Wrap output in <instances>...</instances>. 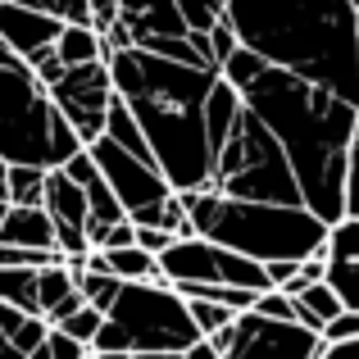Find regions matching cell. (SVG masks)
<instances>
[{
    "label": "cell",
    "mask_w": 359,
    "mask_h": 359,
    "mask_svg": "<svg viewBox=\"0 0 359 359\" xmlns=\"http://www.w3.org/2000/svg\"><path fill=\"white\" fill-rule=\"evenodd\" d=\"M82 355H87V351H78V346H73V341H64L60 332H50L41 351H36V355H27V359H82Z\"/></svg>",
    "instance_id": "obj_33"
},
{
    "label": "cell",
    "mask_w": 359,
    "mask_h": 359,
    "mask_svg": "<svg viewBox=\"0 0 359 359\" xmlns=\"http://www.w3.org/2000/svg\"><path fill=\"white\" fill-rule=\"evenodd\" d=\"M187 314H191L196 332H201V341H210V337H219L223 327H232L241 314H232V309L214 305V300H187Z\"/></svg>",
    "instance_id": "obj_26"
},
{
    "label": "cell",
    "mask_w": 359,
    "mask_h": 359,
    "mask_svg": "<svg viewBox=\"0 0 359 359\" xmlns=\"http://www.w3.org/2000/svg\"><path fill=\"white\" fill-rule=\"evenodd\" d=\"M82 155L73 128L55 114L50 91L27 73V64L0 69V159L9 168L55 173Z\"/></svg>",
    "instance_id": "obj_5"
},
{
    "label": "cell",
    "mask_w": 359,
    "mask_h": 359,
    "mask_svg": "<svg viewBox=\"0 0 359 359\" xmlns=\"http://www.w3.org/2000/svg\"><path fill=\"white\" fill-rule=\"evenodd\" d=\"M50 337L46 318H27V314H14V309L0 305V359H27L36 355Z\"/></svg>",
    "instance_id": "obj_15"
},
{
    "label": "cell",
    "mask_w": 359,
    "mask_h": 359,
    "mask_svg": "<svg viewBox=\"0 0 359 359\" xmlns=\"http://www.w3.org/2000/svg\"><path fill=\"white\" fill-rule=\"evenodd\" d=\"M323 287L341 300V309L359 314V264H327V278Z\"/></svg>",
    "instance_id": "obj_27"
},
{
    "label": "cell",
    "mask_w": 359,
    "mask_h": 359,
    "mask_svg": "<svg viewBox=\"0 0 359 359\" xmlns=\"http://www.w3.org/2000/svg\"><path fill=\"white\" fill-rule=\"evenodd\" d=\"M46 173L41 168H9V205L14 210H41Z\"/></svg>",
    "instance_id": "obj_21"
},
{
    "label": "cell",
    "mask_w": 359,
    "mask_h": 359,
    "mask_svg": "<svg viewBox=\"0 0 359 359\" xmlns=\"http://www.w3.org/2000/svg\"><path fill=\"white\" fill-rule=\"evenodd\" d=\"M55 60L64 69H82V64H105V46L91 27H64L55 41Z\"/></svg>",
    "instance_id": "obj_17"
},
{
    "label": "cell",
    "mask_w": 359,
    "mask_h": 359,
    "mask_svg": "<svg viewBox=\"0 0 359 359\" xmlns=\"http://www.w3.org/2000/svg\"><path fill=\"white\" fill-rule=\"evenodd\" d=\"M264 69H269V64H264L259 55H250L245 46H237V55H232V60L219 69V78H223V82H228V87L241 96L245 87H255V82H259V73H264Z\"/></svg>",
    "instance_id": "obj_25"
},
{
    "label": "cell",
    "mask_w": 359,
    "mask_h": 359,
    "mask_svg": "<svg viewBox=\"0 0 359 359\" xmlns=\"http://www.w3.org/2000/svg\"><path fill=\"white\" fill-rule=\"evenodd\" d=\"M355 27H359V0H355Z\"/></svg>",
    "instance_id": "obj_40"
},
{
    "label": "cell",
    "mask_w": 359,
    "mask_h": 359,
    "mask_svg": "<svg viewBox=\"0 0 359 359\" xmlns=\"http://www.w3.org/2000/svg\"><path fill=\"white\" fill-rule=\"evenodd\" d=\"M223 9H228V0H177L187 36H210L214 27L223 23Z\"/></svg>",
    "instance_id": "obj_22"
},
{
    "label": "cell",
    "mask_w": 359,
    "mask_h": 359,
    "mask_svg": "<svg viewBox=\"0 0 359 359\" xmlns=\"http://www.w3.org/2000/svg\"><path fill=\"white\" fill-rule=\"evenodd\" d=\"M73 296H78V282H73V273L64 269V264H50V269L36 273V314L41 318H50L55 309Z\"/></svg>",
    "instance_id": "obj_20"
},
{
    "label": "cell",
    "mask_w": 359,
    "mask_h": 359,
    "mask_svg": "<svg viewBox=\"0 0 359 359\" xmlns=\"http://www.w3.org/2000/svg\"><path fill=\"white\" fill-rule=\"evenodd\" d=\"M50 105L55 114L73 128L78 146H96L105 137V118L114 105V78L109 64H82V69H64V78L50 87Z\"/></svg>",
    "instance_id": "obj_9"
},
{
    "label": "cell",
    "mask_w": 359,
    "mask_h": 359,
    "mask_svg": "<svg viewBox=\"0 0 359 359\" xmlns=\"http://www.w3.org/2000/svg\"><path fill=\"white\" fill-rule=\"evenodd\" d=\"M159 278L168 287H232V291H250V296L269 291L264 264H250L205 237H187L168 245L159 255Z\"/></svg>",
    "instance_id": "obj_8"
},
{
    "label": "cell",
    "mask_w": 359,
    "mask_h": 359,
    "mask_svg": "<svg viewBox=\"0 0 359 359\" xmlns=\"http://www.w3.org/2000/svg\"><path fill=\"white\" fill-rule=\"evenodd\" d=\"M346 219H359V114L351 132V155H346Z\"/></svg>",
    "instance_id": "obj_29"
},
{
    "label": "cell",
    "mask_w": 359,
    "mask_h": 359,
    "mask_svg": "<svg viewBox=\"0 0 359 359\" xmlns=\"http://www.w3.org/2000/svg\"><path fill=\"white\" fill-rule=\"evenodd\" d=\"M0 245L36 250V255H60L55 250V228H50V219H46V210H14V205H9L5 223H0Z\"/></svg>",
    "instance_id": "obj_14"
},
{
    "label": "cell",
    "mask_w": 359,
    "mask_h": 359,
    "mask_svg": "<svg viewBox=\"0 0 359 359\" xmlns=\"http://www.w3.org/2000/svg\"><path fill=\"white\" fill-rule=\"evenodd\" d=\"M177 201L191 237H205L250 264H305L327 241V223H318L309 210L223 201L219 191H182Z\"/></svg>",
    "instance_id": "obj_4"
},
{
    "label": "cell",
    "mask_w": 359,
    "mask_h": 359,
    "mask_svg": "<svg viewBox=\"0 0 359 359\" xmlns=\"http://www.w3.org/2000/svg\"><path fill=\"white\" fill-rule=\"evenodd\" d=\"M100 359V355H96ZM109 359H182V355H109Z\"/></svg>",
    "instance_id": "obj_37"
},
{
    "label": "cell",
    "mask_w": 359,
    "mask_h": 359,
    "mask_svg": "<svg viewBox=\"0 0 359 359\" xmlns=\"http://www.w3.org/2000/svg\"><path fill=\"white\" fill-rule=\"evenodd\" d=\"M78 291H82V300H87L96 314H109L114 300H118V291H123V282H114L109 273H87V278L78 282Z\"/></svg>",
    "instance_id": "obj_28"
},
{
    "label": "cell",
    "mask_w": 359,
    "mask_h": 359,
    "mask_svg": "<svg viewBox=\"0 0 359 359\" xmlns=\"http://www.w3.org/2000/svg\"><path fill=\"white\" fill-rule=\"evenodd\" d=\"M9 64H18V60H14V55H9V46L0 41V69H9Z\"/></svg>",
    "instance_id": "obj_38"
},
{
    "label": "cell",
    "mask_w": 359,
    "mask_h": 359,
    "mask_svg": "<svg viewBox=\"0 0 359 359\" xmlns=\"http://www.w3.org/2000/svg\"><path fill=\"white\" fill-rule=\"evenodd\" d=\"M0 201L9 205V164H5V159H0Z\"/></svg>",
    "instance_id": "obj_36"
},
{
    "label": "cell",
    "mask_w": 359,
    "mask_h": 359,
    "mask_svg": "<svg viewBox=\"0 0 359 359\" xmlns=\"http://www.w3.org/2000/svg\"><path fill=\"white\" fill-rule=\"evenodd\" d=\"M210 346L223 359H318L323 337L305 332L296 323H269L259 314H241L232 327L210 337Z\"/></svg>",
    "instance_id": "obj_10"
},
{
    "label": "cell",
    "mask_w": 359,
    "mask_h": 359,
    "mask_svg": "<svg viewBox=\"0 0 359 359\" xmlns=\"http://www.w3.org/2000/svg\"><path fill=\"white\" fill-rule=\"evenodd\" d=\"M105 64L114 78V96L137 118L168 191H210L214 150L205 141V100H210L219 73L182 69V64L155 60L146 50L109 55Z\"/></svg>",
    "instance_id": "obj_2"
},
{
    "label": "cell",
    "mask_w": 359,
    "mask_h": 359,
    "mask_svg": "<svg viewBox=\"0 0 359 359\" xmlns=\"http://www.w3.org/2000/svg\"><path fill=\"white\" fill-rule=\"evenodd\" d=\"M323 255H327V264H359V219L332 223L327 241H323Z\"/></svg>",
    "instance_id": "obj_23"
},
{
    "label": "cell",
    "mask_w": 359,
    "mask_h": 359,
    "mask_svg": "<svg viewBox=\"0 0 359 359\" xmlns=\"http://www.w3.org/2000/svg\"><path fill=\"white\" fill-rule=\"evenodd\" d=\"M82 359H96V355H91V351H87V355H82Z\"/></svg>",
    "instance_id": "obj_41"
},
{
    "label": "cell",
    "mask_w": 359,
    "mask_h": 359,
    "mask_svg": "<svg viewBox=\"0 0 359 359\" xmlns=\"http://www.w3.org/2000/svg\"><path fill=\"white\" fill-rule=\"evenodd\" d=\"M196 341L201 332L187 314V300L168 282H132L105 314L91 355H187Z\"/></svg>",
    "instance_id": "obj_6"
},
{
    "label": "cell",
    "mask_w": 359,
    "mask_h": 359,
    "mask_svg": "<svg viewBox=\"0 0 359 359\" xmlns=\"http://www.w3.org/2000/svg\"><path fill=\"white\" fill-rule=\"evenodd\" d=\"M237 118H241V96L219 78V82H214V91H210V100H205V141H210L214 155L228 146Z\"/></svg>",
    "instance_id": "obj_16"
},
{
    "label": "cell",
    "mask_w": 359,
    "mask_h": 359,
    "mask_svg": "<svg viewBox=\"0 0 359 359\" xmlns=\"http://www.w3.org/2000/svg\"><path fill=\"white\" fill-rule=\"evenodd\" d=\"M87 159L96 164V173L105 177V187L114 191L118 210L128 214V219L155 210V205H164L168 196H173V191H168V182L159 177L155 164H141V159H132L128 150H118L114 141H105V137H100L96 146H87Z\"/></svg>",
    "instance_id": "obj_11"
},
{
    "label": "cell",
    "mask_w": 359,
    "mask_h": 359,
    "mask_svg": "<svg viewBox=\"0 0 359 359\" xmlns=\"http://www.w3.org/2000/svg\"><path fill=\"white\" fill-rule=\"evenodd\" d=\"M105 141H114L118 150H128L132 159H141V164H155L150 159V146H146V137H141V128H137V118L128 114V105L114 96V105H109V118H105Z\"/></svg>",
    "instance_id": "obj_18"
},
{
    "label": "cell",
    "mask_w": 359,
    "mask_h": 359,
    "mask_svg": "<svg viewBox=\"0 0 359 359\" xmlns=\"http://www.w3.org/2000/svg\"><path fill=\"white\" fill-rule=\"evenodd\" d=\"M228 23L269 69L359 109L355 0H228Z\"/></svg>",
    "instance_id": "obj_3"
},
{
    "label": "cell",
    "mask_w": 359,
    "mask_h": 359,
    "mask_svg": "<svg viewBox=\"0 0 359 359\" xmlns=\"http://www.w3.org/2000/svg\"><path fill=\"white\" fill-rule=\"evenodd\" d=\"M64 173L78 182L82 201H87V237H91V232H100V228H114V223H128V214L118 210L114 191H109L105 177L96 173V164L87 159V150H82V155H73L69 164H64Z\"/></svg>",
    "instance_id": "obj_13"
},
{
    "label": "cell",
    "mask_w": 359,
    "mask_h": 359,
    "mask_svg": "<svg viewBox=\"0 0 359 359\" xmlns=\"http://www.w3.org/2000/svg\"><path fill=\"white\" fill-rule=\"evenodd\" d=\"M351 341H359V314H337L332 323L323 327V346H351Z\"/></svg>",
    "instance_id": "obj_32"
},
{
    "label": "cell",
    "mask_w": 359,
    "mask_h": 359,
    "mask_svg": "<svg viewBox=\"0 0 359 359\" xmlns=\"http://www.w3.org/2000/svg\"><path fill=\"white\" fill-rule=\"evenodd\" d=\"M241 105L282 146L300 187V205L327 228L341 223L346 219V155H351V132H355L359 109L318 87H305L300 78L278 73V69H264L259 82L241 91Z\"/></svg>",
    "instance_id": "obj_1"
},
{
    "label": "cell",
    "mask_w": 359,
    "mask_h": 359,
    "mask_svg": "<svg viewBox=\"0 0 359 359\" xmlns=\"http://www.w3.org/2000/svg\"><path fill=\"white\" fill-rule=\"evenodd\" d=\"M0 305L14 314L41 318L36 314V269H0Z\"/></svg>",
    "instance_id": "obj_19"
},
{
    "label": "cell",
    "mask_w": 359,
    "mask_h": 359,
    "mask_svg": "<svg viewBox=\"0 0 359 359\" xmlns=\"http://www.w3.org/2000/svg\"><path fill=\"white\" fill-rule=\"evenodd\" d=\"M237 32H232V23H228V9H223V23L210 32V60H214V69H223V64L237 55Z\"/></svg>",
    "instance_id": "obj_31"
},
{
    "label": "cell",
    "mask_w": 359,
    "mask_h": 359,
    "mask_svg": "<svg viewBox=\"0 0 359 359\" xmlns=\"http://www.w3.org/2000/svg\"><path fill=\"white\" fill-rule=\"evenodd\" d=\"M182 359H223V355H219V351H214V346H210V341H196V346H191V351H187Z\"/></svg>",
    "instance_id": "obj_35"
},
{
    "label": "cell",
    "mask_w": 359,
    "mask_h": 359,
    "mask_svg": "<svg viewBox=\"0 0 359 359\" xmlns=\"http://www.w3.org/2000/svg\"><path fill=\"white\" fill-rule=\"evenodd\" d=\"M64 23L55 14H46L41 5H18V0H0V41L9 46L18 64H27L32 55L50 50L60 41Z\"/></svg>",
    "instance_id": "obj_12"
},
{
    "label": "cell",
    "mask_w": 359,
    "mask_h": 359,
    "mask_svg": "<svg viewBox=\"0 0 359 359\" xmlns=\"http://www.w3.org/2000/svg\"><path fill=\"white\" fill-rule=\"evenodd\" d=\"M210 191H219L223 201L291 205V210H305V205H300L296 173H291L282 146L269 137V128H264L245 105H241V118H237V128H232L228 146L214 155Z\"/></svg>",
    "instance_id": "obj_7"
},
{
    "label": "cell",
    "mask_w": 359,
    "mask_h": 359,
    "mask_svg": "<svg viewBox=\"0 0 359 359\" xmlns=\"http://www.w3.org/2000/svg\"><path fill=\"white\" fill-rule=\"evenodd\" d=\"M250 314H259V318H269V323H296V305H291L282 291H264L259 300H255V309Z\"/></svg>",
    "instance_id": "obj_30"
},
{
    "label": "cell",
    "mask_w": 359,
    "mask_h": 359,
    "mask_svg": "<svg viewBox=\"0 0 359 359\" xmlns=\"http://www.w3.org/2000/svg\"><path fill=\"white\" fill-rule=\"evenodd\" d=\"M5 214H9V205H5V201H0V223H5Z\"/></svg>",
    "instance_id": "obj_39"
},
{
    "label": "cell",
    "mask_w": 359,
    "mask_h": 359,
    "mask_svg": "<svg viewBox=\"0 0 359 359\" xmlns=\"http://www.w3.org/2000/svg\"><path fill=\"white\" fill-rule=\"evenodd\" d=\"M318 359H359V341H351V346H323Z\"/></svg>",
    "instance_id": "obj_34"
},
{
    "label": "cell",
    "mask_w": 359,
    "mask_h": 359,
    "mask_svg": "<svg viewBox=\"0 0 359 359\" xmlns=\"http://www.w3.org/2000/svg\"><path fill=\"white\" fill-rule=\"evenodd\" d=\"M100 327H105V314H96L91 305H82L78 314L64 318V323L55 327V332H60L64 341H73L78 351H91V346H96V337H100Z\"/></svg>",
    "instance_id": "obj_24"
}]
</instances>
